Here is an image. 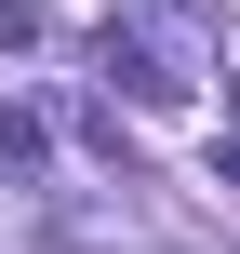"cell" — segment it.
<instances>
[{
    "mask_svg": "<svg viewBox=\"0 0 240 254\" xmlns=\"http://www.w3.org/2000/svg\"><path fill=\"white\" fill-rule=\"evenodd\" d=\"M107 80H134L147 107H187V94L214 80V27H200L187 0H147V13L107 40Z\"/></svg>",
    "mask_w": 240,
    "mask_h": 254,
    "instance_id": "cell-1",
    "label": "cell"
},
{
    "mask_svg": "<svg viewBox=\"0 0 240 254\" xmlns=\"http://www.w3.org/2000/svg\"><path fill=\"white\" fill-rule=\"evenodd\" d=\"M27 174H40V121H27V107H0V188H27Z\"/></svg>",
    "mask_w": 240,
    "mask_h": 254,
    "instance_id": "cell-2",
    "label": "cell"
}]
</instances>
